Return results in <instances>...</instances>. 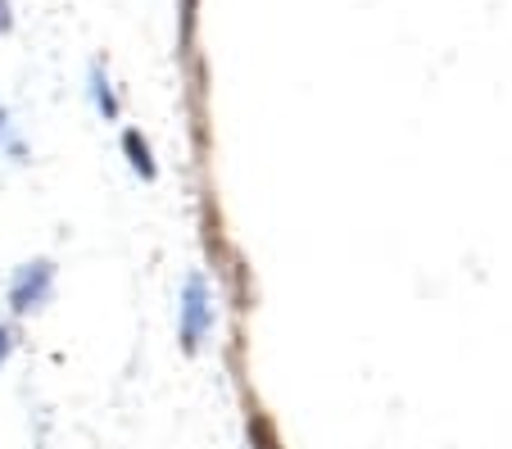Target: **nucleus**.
Listing matches in <instances>:
<instances>
[{
  "instance_id": "obj_1",
  "label": "nucleus",
  "mask_w": 512,
  "mask_h": 449,
  "mask_svg": "<svg viewBox=\"0 0 512 449\" xmlns=\"http://www.w3.org/2000/svg\"><path fill=\"white\" fill-rule=\"evenodd\" d=\"M50 282H55V268H50L46 259H37V264H23L19 277H14V291H10L14 309H19V313L41 309V304H46V295H50Z\"/></svg>"
},
{
  "instance_id": "obj_2",
  "label": "nucleus",
  "mask_w": 512,
  "mask_h": 449,
  "mask_svg": "<svg viewBox=\"0 0 512 449\" xmlns=\"http://www.w3.org/2000/svg\"><path fill=\"white\" fill-rule=\"evenodd\" d=\"M213 327V309H209V295H204V282L200 277H191L186 282V295H182V341L186 350H195L200 345V336Z\"/></svg>"
},
{
  "instance_id": "obj_3",
  "label": "nucleus",
  "mask_w": 512,
  "mask_h": 449,
  "mask_svg": "<svg viewBox=\"0 0 512 449\" xmlns=\"http://www.w3.org/2000/svg\"><path fill=\"white\" fill-rule=\"evenodd\" d=\"M250 449H281L277 445V431H272V422L263 418L259 409L250 413Z\"/></svg>"
},
{
  "instance_id": "obj_4",
  "label": "nucleus",
  "mask_w": 512,
  "mask_h": 449,
  "mask_svg": "<svg viewBox=\"0 0 512 449\" xmlns=\"http://www.w3.org/2000/svg\"><path fill=\"white\" fill-rule=\"evenodd\" d=\"M123 146H127V155H132V168H136V173H141V177H155V164H150V150H145V141L136 137V132H127Z\"/></svg>"
},
{
  "instance_id": "obj_5",
  "label": "nucleus",
  "mask_w": 512,
  "mask_h": 449,
  "mask_svg": "<svg viewBox=\"0 0 512 449\" xmlns=\"http://www.w3.org/2000/svg\"><path fill=\"white\" fill-rule=\"evenodd\" d=\"M10 359V332H5V327H0V363Z\"/></svg>"
},
{
  "instance_id": "obj_6",
  "label": "nucleus",
  "mask_w": 512,
  "mask_h": 449,
  "mask_svg": "<svg viewBox=\"0 0 512 449\" xmlns=\"http://www.w3.org/2000/svg\"><path fill=\"white\" fill-rule=\"evenodd\" d=\"M10 28V0H0V32Z\"/></svg>"
}]
</instances>
